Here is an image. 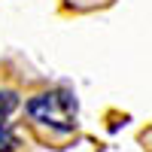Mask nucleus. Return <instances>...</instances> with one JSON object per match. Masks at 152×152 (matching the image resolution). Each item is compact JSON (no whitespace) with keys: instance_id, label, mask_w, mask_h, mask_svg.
<instances>
[{"instance_id":"obj_1","label":"nucleus","mask_w":152,"mask_h":152,"mask_svg":"<svg viewBox=\"0 0 152 152\" xmlns=\"http://www.w3.org/2000/svg\"><path fill=\"white\" fill-rule=\"evenodd\" d=\"M28 119L49 134H70L76 128V100L64 88L43 91L28 100Z\"/></svg>"}]
</instances>
